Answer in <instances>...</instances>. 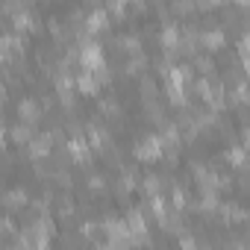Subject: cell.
I'll return each mask as SVG.
<instances>
[{"mask_svg":"<svg viewBox=\"0 0 250 250\" xmlns=\"http://www.w3.org/2000/svg\"><path fill=\"white\" fill-rule=\"evenodd\" d=\"M162 150H165V139H162V136H147V139H142V142L136 145V156H139L142 162L159 159Z\"/></svg>","mask_w":250,"mask_h":250,"instance_id":"6da1fadb","label":"cell"},{"mask_svg":"<svg viewBox=\"0 0 250 250\" xmlns=\"http://www.w3.org/2000/svg\"><path fill=\"white\" fill-rule=\"evenodd\" d=\"M80 59H83V68H85V71H97V68L103 65V47L94 44V42H85Z\"/></svg>","mask_w":250,"mask_h":250,"instance_id":"7a4b0ae2","label":"cell"},{"mask_svg":"<svg viewBox=\"0 0 250 250\" xmlns=\"http://www.w3.org/2000/svg\"><path fill=\"white\" fill-rule=\"evenodd\" d=\"M39 115H42V106H39V100H33V97H24V100L18 103V118H21L24 124H33V121H39Z\"/></svg>","mask_w":250,"mask_h":250,"instance_id":"3957f363","label":"cell"},{"mask_svg":"<svg viewBox=\"0 0 250 250\" xmlns=\"http://www.w3.org/2000/svg\"><path fill=\"white\" fill-rule=\"evenodd\" d=\"M224 30H206V33H200L197 36V42L206 47V50H218V47H224Z\"/></svg>","mask_w":250,"mask_h":250,"instance_id":"277c9868","label":"cell"},{"mask_svg":"<svg viewBox=\"0 0 250 250\" xmlns=\"http://www.w3.org/2000/svg\"><path fill=\"white\" fill-rule=\"evenodd\" d=\"M106 24H109V15H106L103 9H94V12L85 15V30H88V33H100Z\"/></svg>","mask_w":250,"mask_h":250,"instance_id":"5b68a950","label":"cell"},{"mask_svg":"<svg viewBox=\"0 0 250 250\" xmlns=\"http://www.w3.org/2000/svg\"><path fill=\"white\" fill-rule=\"evenodd\" d=\"M74 85H77V88H80L83 94H94V91L100 88V83H97V77H94L91 71H83V74H80V77L74 80Z\"/></svg>","mask_w":250,"mask_h":250,"instance_id":"8992f818","label":"cell"},{"mask_svg":"<svg viewBox=\"0 0 250 250\" xmlns=\"http://www.w3.org/2000/svg\"><path fill=\"white\" fill-rule=\"evenodd\" d=\"M159 42H162V47L165 50H177V44H180V27H165L162 30V36H159Z\"/></svg>","mask_w":250,"mask_h":250,"instance_id":"52a82bcc","label":"cell"},{"mask_svg":"<svg viewBox=\"0 0 250 250\" xmlns=\"http://www.w3.org/2000/svg\"><path fill=\"white\" fill-rule=\"evenodd\" d=\"M6 206H15V209H21L24 203H27V194H24V188H15V191H6Z\"/></svg>","mask_w":250,"mask_h":250,"instance_id":"ba28073f","label":"cell"},{"mask_svg":"<svg viewBox=\"0 0 250 250\" xmlns=\"http://www.w3.org/2000/svg\"><path fill=\"white\" fill-rule=\"evenodd\" d=\"M3 145H6V130L0 127V150H3Z\"/></svg>","mask_w":250,"mask_h":250,"instance_id":"9c48e42d","label":"cell"},{"mask_svg":"<svg viewBox=\"0 0 250 250\" xmlns=\"http://www.w3.org/2000/svg\"><path fill=\"white\" fill-rule=\"evenodd\" d=\"M238 3H244V0H238Z\"/></svg>","mask_w":250,"mask_h":250,"instance_id":"30bf717a","label":"cell"}]
</instances>
